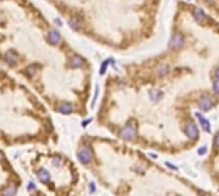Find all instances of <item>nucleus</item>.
I'll return each mask as SVG.
<instances>
[{
  "label": "nucleus",
  "instance_id": "f257e3e1",
  "mask_svg": "<svg viewBox=\"0 0 219 196\" xmlns=\"http://www.w3.org/2000/svg\"><path fill=\"white\" fill-rule=\"evenodd\" d=\"M135 127H133V123H131V125H128L127 127H124L123 131H122V137L124 140H132L135 137Z\"/></svg>",
  "mask_w": 219,
  "mask_h": 196
},
{
  "label": "nucleus",
  "instance_id": "f03ea898",
  "mask_svg": "<svg viewBox=\"0 0 219 196\" xmlns=\"http://www.w3.org/2000/svg\"><path fill=\"white\" fill-rule=\"evenodd\" d=\"M199 106L201 110H204V112H208V110H210L213 108V100L210 99L209 96H203L199 103Z\"/></svg>",
  "mask_w": 219,
  "mask_h": 196
},
{
  "label": "nucleus",
  "instance_id": "7ed1b4c3",
  "mask_svg": "<svg viewBox=\"0 0 219 196\" xmlns=\"http://www.w3.org/2000/svg\"><path fill=\"white\" fill-rule=\"evenodd\" d=\"M183 44V37L181 35H174L173 37L170 39V42H169V46L172 49H179Z\"/></svg>",
  "mask_w": 219,
  "mask_h": 196
},
{
  "label": "nucleus",
  "instance_id": "20e7f679",
  "mask_svg": "<svg viewBox=\"0 0 219 196\" xmlns=\"http://www.w3.org/2000/svg\"><path fill=\"white\" fill-rule=\"evenodd\" d=\"M187 136L191 140L197 139V136H199V130H197L196 125H194V123H188L187 125Z\"/></svg>",
  "mask_w": 219,
  "mask_h": 196
},
{
  "label": "nucleus",
  "instance_id": "39448f33",
  "mask_svg": "<svg viewBox=\"0 0 219 196\" xmlns=\"http://www.w3.org/2000/svg\"><path fill=\"white\" fill-rule=\"evenodd\" d=\"M78 158L82 163L87 164V163H90V160H91V154H90V151L87 149H81L78 151Z\"/></svg>",
  "mask_w": 219,
  "mask_h": 196
},
{
  "label": "nucleus",
  "instance_id": "423d86ee",
  "mask_svg": "<svg viewBox=\"0 0 219 196\" xmlns=\"http://www.w3.org/2000/svg\"><path fill=\"white\" fill-rule=\"evenodd\" d=\"M17 59H18V57H17V54L14 52H9L5 54V60L9 66H14L17 63Z\"/></svg>",
  "mask_w": 219,
  "mask_h": 196
},
{
  "label": "nucleus",
  "instance_id": "0eeeda50",
  "mask_svg": "<svg viewBox=\"0 0 219 196\" xmlns=\"http://www.w3.org/2000/svg\"><path fill=\"white\" fill-rule=\"evenodd\" d=\"M49 40H50L51 44L57 45L58 42H60V35H59L57 31H51V32L49 33Z\"/></svg>",
  "mask_w": 219,
  "mask_h": 196
},
{
  "label": "nucleus",
  "instance_id": "6e6552de",
  "mask_svg": "<svg viewBox=\"0 0 219 196\" xmlns=\"http://www.w3.org/2000/svg\"><path fill=\"white\" fill-rule=\"evenodd\" d=\"M59 112L63 113V114H69L72 112V105L67 104V103H63L60 106H59Z\"/></svg>",
  "mask_w": 219,
  "mask_h": 196
},
{
  "label": "nucleus",
  "instance_id": "1a4fd4ad",
  "mask_svg": "<svg viewBox=\"0 0 219 196\" xmlns=\"http://www.w3.org/2000/svg\"><path fill=\"white\" fill-rule=\"evenodd\" d=\"M197 118L200 119V123H201V126H203V128L206 131V132H209V131H210V125H209V122H208L203 116H201V114H197Z\"/></svg>",
  "mask_w": 219,
  "mask_h": 196
},
{
  "label": "nucleus",
  "instance_id": "9d476101",
  "mask_svg": "<svg viewBox=\"0 0 219 196\" xmlns=\"http://www.w3.org/2000/svg\"><path fill=\"white\" fill-rule=\"evenodd\" d=\"M194 15L196 17V19L197 21H200V22H205V18H206V17H205V14L203 13V10H200V9H194Z\"/></svg>",
  "mask_w": 219,
  "mask_h": 196
},
{
  "label": "nucleus",
  "instance_id": "9b49d317",
  "mask_svg": "<svg viewBox=\"0 0 219 196\" xmlns=\"http://www.w3.org/2000/svg\"><path fill=\"white\" fill-rule=\"evenodd\" d=\"M37 176H38V180H40L41 182H48L50 180V176H49V173L46 172V170H40Z\"/></svg>",
  "mask_w": 219,
  "mask_h": 196
},
{
  "label": "nucleus",
  "instance_id": "f8f14e48",
  "mask_svg": "<svg viewBox=\"0 0 219 196\" xmlns=\"http://www.w3.org/2000/svg\"><path fill=\"white\" fill-rule=\"evenodd\" d=\"M82 63H83L82 58H81V57H77V55H76V57L71 60V66H72L73 68H77V67H81V64H82Z\"/></svg>",
  "mask_w": 219,
  "mask_h": 196
},
{
  "label": "nucleus",
  "instance_id": "ddd939ff",
  "mask_svg": "<svg viewBox=\"0 0 219 196\" xmlns=\"http://www.w3.org/2000/svg\"><path fill=\"white\" fill-rule=\"evenodd\" d=\"M168 72H169L168 66H160L158 68V76L159 77H164L165 74H168Z\"/></svg>",
  "mask_w": 219,
  "mask_h": 196
},
{
  "label": "nucleus",
  "instance_id": "4468645a",
  "mask_svg": "<svg viewBox=\"0 0 219 196\" xmlns=\"http://www.w3.org/2000/svg\"><path fill=\"white\" fill-rule=\"evenodd\" d=\"M161 96H163V94L160 91H156V90H151V91H150V97H151L153 101H156L159 99H161Z\"/></svg>",
  "mask_w": 219,
  "mask_h": 196
},
{
  "label": "nucleus",
  "instance_id": "2eb2a0df",
  "mask_svg": "<svg viewBox=\"0 0 219 196\" xmlns=\"http://www.w3.org/2000/svg\"><path fill=\"white\" fill-rule=\"evenodd\" d=\"M4 196H14L15 195V189L14 187H8V189L3 192Z\"/></svg>",
  "mask_w": 219,
  "mask_h": 196
},
{
  "label": "nucleus",
  "instance_id": "dca6fc26",
  "mask_svg": "<svg viewBox=\"0 0 219 196\" xmlns=\"http://www.w3.org/2000/svg\"><path fill=\"white\" fill-rule=\"evenodd\" d=\"M69 26H71L72 28H74V29H80V23L77 22L74 18H71V19H69Z\"/></svg>",
  "mask_w": 219,
  "mask_h": 196
},
{
  "label": "nucleus",
  "instance_id": "f3484780",
  "mask_svg": "<svg viewBox=\"0 0 219 196\" xmlns=\"http://www.w3.org/2000/svg\"><path fill=\"white\" fill-rule=\"evenodd\" d=\"M213 88H214V92H215V94H219V80H218V78L214 80Z\"/></svg>",
  "mask_w": 219,
  "mask_h": 196
},
{
  "label": "nucleus",
  "instance_id": "a211bd4d",
  "mask_svg": "<svg viewBox=\"0 0 219 196\" xmlns=\"http://www.w3.org/2000/svg\"><path fill=\"white\" fill-rule=\"evenodd\" d=\"M28 73L29 76H33V73H35V66H31L28 68Z\"/></svg>",
  "mask_w": 219,
  "mask_h": 196
},
{
  "label": "nucleus",
  "instance_id": "6ab92c4d",
  "mask_svg": "<svg viewBox=\"0 0 219 196\" xmlns=\"http://www.w3.org/2000/svg\"><path fill=\"white\" fill-rule=\"evenodd\" d=\"M205 151H206V149H205V147H201L200 150H199V154H200V155H204Z\"/></svg>",
  "mask_w": 219,
  "mask_h": 196
},
{
  "label": "nucleus",
  "instance_id": "aec40b11",
  "mask_svg": "<svg viewBox=\"0 0 219 196\" xmlns=\"http://www.w3.org/2000/svg\"><path fill=\"white\" fill-rule=\"evenodd\" d=\"M215 146L219 147V135H217V137H215Z\"/></svg>",
  "mask_w": 219,
  "mask_h": 196
},
{
  "label": "nucleus",
  "instance_id": "412c9836",
  "mask_svg": "<svg viewBox=\"0 0 219 196\" xmlns=\"http://www.w3.org/2000/svg\"><path fill=\"white\" fill-rule=\"evenodd\" d=\"M35 189V185H33V183H29L28 185V190H33Z\"/></svg>",
  "mask_w": 219,
  "mask_h": 196
},
{
  "label": "nucleus",
  "instance_id": "4be33fe9",
  "mask_svg": "<svg viewBox=\"0 0 219 196\" xmlns=\"http://www.w3.org/2000/svg\"><path fill=\"white\" fill-rule=\"evenodd\" d=\"M215 77H217V78L219 80V68H218V69L215 71Z\"/></svg>",
  "mask_w": 219,
  "mask_h": 196
},
{
  "label": "nucleus",
  "instance_id": "5701e85b",
  "mask_svg": "<svg viewBox=\"0 0 219 196\" xmlns=\"http://www.w3.org/2000/svg\"><path fill=\"white\" fill-rule=\"evenodd\" d=\"M167 165H168V167H170V168H173V169H175L174 165H172V164H169V163H167Z\"/></svg>",
  "mask_w": 219,
  "mask_h": 196
}]
</instances>
